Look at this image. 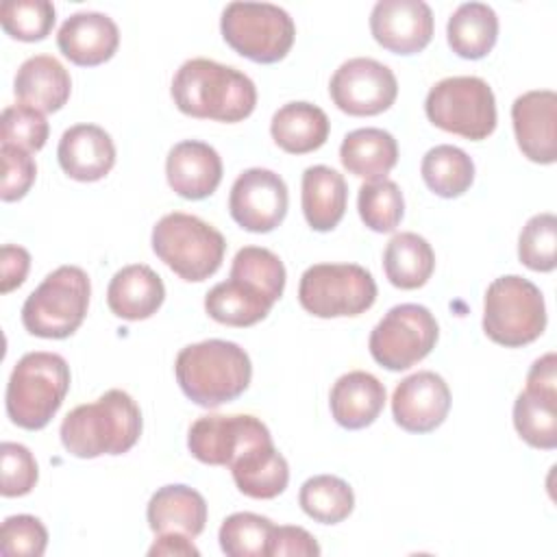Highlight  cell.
I'll use <instances>...</instances> for the list:
<instances>
[{"label": "cell", "mask_w": 557, "mask_h": 557, "mask_svg": "<svg viewBox=\"0 0 557 557\" xmlns=\"http://www.w3.org/2000/svg\"><path fill=\"white\" fill-rule=\"evenodd\" d=\"M376 300V283L359 263H315L298 285L300 307L315 318H352Z\"/></svg>", "instance_id": "10"}, {"label": "cell", "mask_w": 557, "mask_h": 557, "mask_svg": "<svg viewBox=\"0 0 557 557\" xmlns=\"http://www.w3.org/2000/svg\"><path fill=\"white\" fill-rule=\"evenodd\" d=\"M335 422L348 431L370 426L385 407V385L366 370L342 374L329 396Z\"/></svg>", "instance_id": "22"}, {"label": "cell", "mask_w": 557, "mask_h": 557, "mask_svg": "<svg viewBox=\"0 0 557 557\" xmlns=\"http://www.w3.org/2000/svg\"><path fill=\"white\" fill-rule=\"evenodd\" d=\"M370 33L394 54H416L433 39V11L422 0H379L370 13Z\"/></svg>", "instance_id": "15"}, {"label": "cell", "mask_w": 557, "mask_h": 557, "mask_svg": "<svg viewBox=\"0 0 557 557\" xmlns=\"http://www.w3.org/2000/svg\"><path fill=\"white\" fill-rule=\"evenodd\" d=\"M224 41L255 63H276L294 46L296 24L289 13L270 2H231L222 11Z\"/></svg>", "instance_id": "9"}, {"label": "cell", "mask_w": 557, "mask_h": 557, "mask_svg": "<svg viewBox=\"0 0 557 557\" xmlns=\"http://www.w3.org/2000/svg\"><path fill=\"white\" fill-rule=\"evenodd\" d=\"M446 39L461 59H483L492 52L498 39V17L483 2H463L455 9L446 24Z\"/></svg>", "instance_id": "30"}, {"label": "cell", "mask_w": 557, "mask_h": 557, "mask_svg": "<svg viewBox=\"0 0 557 557\" xmlns=\"http://www.w3.org/2000/svg\"><path fill=\"white\" fill-rule=\"evenodd\" d=\"M348 187L344 176L329 165H311L302 172V213L307 224L326 233L333 231L346 213Z\"/></svg>", "instance_id": "26"}, {"label": "cell", "mask_w": 557, "mask_h": 557, "mask_svg": "<svg viewBox=\"0 0 557 557\" xmlns=\"http://www.w3.org/2000/svg\"><path fill=\"white\" fill-rule=\"evenodd\" d=\"M170 91L181 113L200 120L235 124L257 107V87L244 72L202 57L176 70Z\"/></svg>", "instance_id": "1"}, {"label": "cell", "mask_w": 557, "mask_h": 557, "mask_svg": "<svg viewBox=\"0 0 557 557\" xmlns=\"http://www.w3.org/2000/svg\"><path fill=\"white\" fill-rule=\"evenodd\" d=\"M63 448L81 459L128 453L141 435L139 405L124 389L74 407L59 429Z\"/></svg>", "instance_id": "2"}, {"label": "cell", "mask_w": 557, "mask_h": 557, "mask_svg": "<svg viewBox=\"0 0 557 557\" xmlns=\"http://www.w3.org/2000/svg\"><path fill=\"white\" fill-rule=\"evenodd\" d=\"M440 326L435 315L416 302L392 307L372 329L368 348L372 359L392 370H407L422 361L437 344Z\"/></svg>", "instance_id": "11"}, {"label": "cell", "mask_w": 557, "mask_h": 557, "mask_svg": "<svg viewBox=\"0 0 557 557\" xmlns=\"http://www.w3.org/2000/svg\"><path fill=\"white\" fill-rule=\"evenodd\" d=\"M168 185L187 200L211 196L222 181V159L218 150L198 139H185L172 146L165 159Z\"/></svg>", "instance_id": "19"}, {"label": "cell", "mask_w": 557, "mask_h": 557, "mask_svg": "<svg viewBox=\"0 0 557 557\" xmlns=\"http://www.w3.org/2000/svg\"><path fill=\"white\" fill-rule=\"evenodd\" d=\"M148 555H176V557H198L200 550L194 546L191 537L183 533H161L154 544L148 548Z\"/></svg>", "instance_id": "47"}, {"label": "cell", "mask_w": 557, "mask_h": 557, "mask_svg": "<svg viewBox=\"0 0 557 557\" xmlns=\"http://www.w3.org/2000/svg\"><path fill=\"white\" fill-rule=\"evenodd\" d=\"M165 300L161 276L146 263H131L117 270L107 287V305L113 315L137 322L154 315Z\"/></svg>", "instance_id": "21"}, {"label": "cell", "mask_w": 557, "mask_h": 557, "mask_svg": "<svg viewBox=\"0 0 557 557\" xmlns=\"http://www.w3.org/2000/svg\"><path fill=\"white\" fill-rule=\"evenodd\" d=\"M274 522L252 511H237L224 518L218 540L228 557H268V542Z\"/></svg>", "instance_id": "35"}, {"label": "cell", "mask_w": 557, "mask_h": 557, "mask_svg": "<svg viewBox=\"0 0 557 557\" xmlns=\"http://www.w3.org/2000/svg\"><path fill=\"white\" fill-rule=\"evenodd\" d=\"M2 144L22 148L26 152H37L46 146L50 126L41 111L28 104H11L2 111Z\"/></svg>", "instance_id": "40"}, {"label": "cell", "mask_w": 557, "mask_h": 557, "mask_svg": "<svg viewBox=\"0 0 557 557\" xmlns=\"http://www.w3.org/2000/svg\"><path fill=\"white\" fill-rule=\"evenodd\" d=\"M357 209L363 224L374 233H392L405 213V200L400 187L389 181H372L359 187Z\"/></svg>", "instance_id": "36"}, {"label": "cell", "mask_w": 557, "mask_h": 557, "mask_svg": "<svg viewBox=\"0 0 557 557\" xmlns=\"http://www.w3.org/2000/svg\"><path fill=\"white\" fill-rule=\"evenodd\" d=\"M54 4L48 0H9L0 7V22L17 41H41L54 26Z\"/></svg>", "instance_id": "37"}, {"label": "cell", "mask_w": 557, "mask_h": 557, "mask_svg": "<svg viewBox=\"0 0 557 557\" xmlns=\"http://www.w3.org/2000/svg\"><path fill=\"white\" fill-rule=\"evenodd\" d=\"M331 122L326 113L311 102H287L270 122L274 144L289 154H307L324 146L329 139Z\"/></svg>", "instance_id": "28"}, {"label": "cell", "mask_w": 557, "mask_h": 557, "mask_svg": "<svg viewBox=\"0 0 557 557\" xmlns=\"http://www.w3.org/2000/svg\"><path fill=\"white\" fill-rule=\"evenodd\" d=\"M30 270V255L26 248L4 244L0 252V292L9 294L26 281Z\"/></svg>", "instance_id": "45"}, {"label": "cell", "mask_w": 557, "mask_h": 557, "mask_svg": "<svg viewBox=\"0 0 557 557\" xmlns=\"http://www.w3.org/2000/svg\"><path fill=\"white\" fill-rule=\"evenodd\" d=\"M89 276L78 265L52 270L22 305L24 329L44 339H65L78 331L89 307Z\"/></svg>", "instance_id": "6"}, {"label": "cell", "mask_w": 557, "mask_h": 557, "mask_svg": "<svg viewBox=\"0 0 557 557\" xmlns=\"http://www.w3.org/2000/svg\"><path fill=\"white\" fill-rule=\"evenodd\" d=\"M546 329V305L540 287L524 276L507 274L490 283L483 300V331L505 348L535 342Z\"/></svg>", "instance_id": "7"}, {"label": "cell", "mask_w": 557, "mask_h": 557, "mask_svg": "<svg viewBox=\"0 0 557 557\" xmlns=\"http://www.w3.org/2000/svg\"><path fill=\"white\" fill-rule=\"evenodd\" d=\"M424 113L437 128L470 141L485 139L496 128V98L479 76L437 81L426 94Z\"/></svg>", "instance_id": "8"}, {"label": "cell", "mask_w": 557, "mask_h": 557, "mask_svg": "<svg viewBox=\"0 0 557 557\" xmlns=\"http://www.w3.org/2000/svg\"><path fill=\"white\" fill-rule=\"evenodd\" d=\"M513 426L529 446L553 450L557 446V394L524 387L513 403Z\"/></svg>", "instance_id": "33"}, {"label": "cell", "mask_w": 557, "mask_h": 557, "mask_svg": "<svg viewBox=\"0 0 557 557\" xmlns=\"http://www.w3.org/2000/svg\"><path fill=\"white\" fill-rule=\"evenodd\" d=\"M274 307V300L255 283L228 276L213 285L205 296V311L211 320L226 326H252Z\"/></svg>", "instance_id": "27"}, {"label": "cell", "mask_w": 557, "mask_h": 557, "mask_svg": "<svg viewBox=\"0 0 557 557\" xmlns=\"http://www.w3.org/2000/svg\"><path fill=\"white\" fill-rule=\"evenodd\" d=\"M283 555H298V557H318L320 544L315 537L294 524H281L272 529L270 542H268V557H283Z\"/></svg>", "instance_id": "44"}, {"label": "cell", "mask_w": 557, "mask_h": 557, "mask_svg": "<svg viewBox=\"0 0 557 557\" xmlns=\"http://www.w3.org/2000/svg\"><path fill=\"white\" fill-rule=\"evenodd\" d=\"M557 218L555 213H537L527 220L518 237V259L535 272H553L557 265Z\"/></svg>", "instance_id": "39"}, {"label": "cell", "mask_w": 557, "mask_h": 557, "mask_svg": "<svg viewBox=\"0 0 557 557\" xmlns=\"http://www.w3.org/2000/svg\"><path fill=\"white\" fill-rule=\"evenodd\" d=\"M228 468L237 490L250 498H276L289 483L287 459L276 450L272 440L246 448Z\"/></svg>", "instance_id": "25"}, {"label": "cell", "mask_w": 557, "mask_h": 557, "mask_svg": "<svg viewBox=\"0 0 557 557\" xmlns=\"http://www.w3.org/2000/svg\"><path fill=\"white\" fill-rule=\"evenodd\" d=\"M48 546L44 522L28 513L9 516L0 529V553L4 557H41Z\"/></svg>", "instance_id": "41"}, {"label": "cell", "mask_w": 557, "mask_h": 557, "mask_svg": "<svg viewBox=\"0 0 557 557\" xmlns=\"http://www.w3.org/2000/svg\"><path fill=\"white\" fill-rule=\"evenodd\" d=\"M57 46L65 59L81 67H94L109 61L120 46L117 24L98 11H78L70 15L59 33Z\"/></svg>", "instance_id": "18"}, {"label": "cell", "mask_w": 557, "mask_h": 557, "mask_svg": "<svg viewBox=\"0 0 557 557\" xmlns=\"http://www.w3.org/2000/svg\"><path fill=\"white\" fill-rule=\"evenodd\" d=\"M0 457H2L0 494L4 498L26 496L39 479V468H37L33 453L24 444L2 442Z\"/></svg>", "instance_id": "42"}, {"label": "cell", "mask_w": 557, "mask_h": 557, "mask_svg": "<svg viewBox=\"0 0 557 557\" xmlns=\"http://www.w3.org/2000/svg\"><path fill=\"white\" fill-rule=\"evenodd\" d=\"M298 503L302 511L322 524H337L355 509L352 487L335 474H315L300 485Z\"/></svg>", "instance_id": "34"}, {"label": "cell", "mask_w": 557, "mask_h": 557, "mask_svg": "<svg viewBox=\"0 0 557 557\" xmlns=\"http://www.w3.org/2000/svg\"><path fill=\"white\" fill-rule=\"evenodd\" d=\"M174 374L183 394L200 407L213 409L239 398L252 379L248 352L226 339H205L181 348Z\"/></svg>", "instance_id": "3"}, {"label": "cell", "mask_w": 557, "mask_h": 557, "mask_svg": "<svg viewBox=\"0 0 557 557\" xmlns=\"http://www.w3.org/2000/svg\"><path fill=\"white\" fill-rule=\"evenodd\" d=\"M511 122L522 154L542 165L557 159V94L533 89L518 96L511 104Z\"/></svg>", "instance_id": "17"}, {"label": "cell", "mask_w": 557, "mask_h": 557, "mask_svg": "<svg viewBox=\"0 0 557 557\" xmlns=\"http://www.w3.org/2000/svg\"><path fill=\"white\" fill-rule=\"evenodd\" d=\"M2 154V187H0V198L4 202H15L28 194V189L35 183L37 176V165L30 152L7 146L2 144L0 148Z\"/></svg>", "instance_id": "43"}, {"label": "cell", "mask_w": 557, "mask_h": 557, "mask_svg": "<svg viewBox=\"0 0 557 557\" xmlns=\"http://www.w3.org/2000/svg\"><path fill=\"white\" fill-rule=\"evenodd\" d=\"M270 440L268 426L255 416L209 413L189 426L187 448L207 466H231L246 448Z\"/></svg>", "instance_id": "13"}, {"label": "cell", "mask_w": 557, "mask_h": 557, "mask_svg": "<svg viewBox=\"0 0 557 557\" xmlns=\"http://www.w3.org/2000/svg\"><path fill=\"white\" fill-rule=\"evenodd\" d=\"M527 387L557 394V357L555 352H546L544 357L535 359L529 374H527Z\"/></svg>", "instance_id": "46"}, {"label": "cell", "mask_w": 557, "mask_h": 557, "mask_svg": "<svg viewBox=\"0 0 557 557\" xmlns=\"http://www.w3.org/2000/svg\"><path fill=\"white\" fill-rule=\"evenodd\" d=\"M70 389V366L57 352H26L13 368L4 405L13 424L26 431L44 429L61 409Z\"/></svg>", "instance_id": "4"}, {"label": "cell", "mask_w": 557, "mask_h": 557, "mask_svg": "<svg viewBox=\"0 0 557 557\" xmlns=\"http://www.w3.org/2000/svg\"><path fill=\"white\" fill-rule=\"evenodd\" d=\"M420 174L426 187L440 198H459L474 181V163L457 146L442 144L422 157Z\"/></svg>", "instance_id": "32"}, {"label": "cell", "mask_w": 557, "mask_h": 557, "mask_svg": "<svg viewBox=\"0 0 557 557\" xmlns=\"http://www.w3.org/2000/svg\"><path fill=\"white\" fill-rule=\"evenodd\" d=\"M450 389L446 381L431 370L405 376L392 396L394 422L409 433H431L448 416Z\"/></svg>", "instance_id": "16"}, {"label": "cell", "mask_w": 557, "mask_h": 557, "mask_svg": "<svg viewBox=\"0 0 557 557\" xmlns=\"http://www.w3.org/2000/svg\"><path fill=\"white\" fill-rule=\"evenodd\" d=\"M154 255L183 281L200 283L213 276L226 252L224 235L209 222L172 211L163 215L152 228Z\"/></svg>", "instance_id": "5"}, {"label": "cell", "mask_w": 557, "mask_h": 557, "mask_svg": "<svg viewBox=\"0 0 557 557\" xmlns=\"http://www.w3.org/2000/svg\"><path fill=\"white\" fill-rule=\"evenodd\" d=\"M148 527L161 533H183L187 537H198L207 524V503L202 494L189 485L172 483L159 487L146 509Z\"/></svg>", "instance_id": "23"}, {"label": "cell", "mask_w": 557, "mask_h": 557, "mask_svg": "<svg viewBox=\"0 0 557 557\" xmlns=\"http://www.w3.org/2000/svg\"><path fill=\"white\" fill-rule=\"evenodd\" d=\"M289 194L285 181L265 168L244 170L228 194L231 218L250 233H270L287 215Z\"/></svg>", "instance_id": "14"}, {"label": "cell", "mask_w": 557, "mask_h": 557, "mask_svg": "<svg viewBox=\"0 0 557 557\" xmlns=\"http://www.w3.org/2000/svg\"><path fill=\"white\" fill-rule=\"evenodd\" d=\"M333 104L348 115H379L387 111L398 96L394 72L370 57L344 61L329 83Z\"/></svg>", "instance_id": "12"}, {"label": "cell", "mask_w": 557, "mask_h": 557, "mask_svg": "<svg viewBox=\"0 0 557 557\" xmlns=\"http://www.w3.org/2000/svg\"><path fill=\"white\" fill-rule=\"evenodd\" d=\"M383 270L394 287L418 289L426 285L435 270V252L422 235L396 233L385 246Z\"/></svg>", "instance_id": "31"}, {"label": "cell", "mask_w": 557, "mask_h": 557, "mask_svg": "<svg viewBox=\"0 0 557 557\" xmlns=\"http://www.w3.org/2000/svg\"><path fill=\"white\" fill-rule=\"evenodd\" d=\"M57 159L70 178L94 183L104 178L115 165V146L104 128L74 124L59 139Z\"/></svg>", "instance_id": "20"}, {"label": "cell", "mask_w": 557, "mask_h": 557, "mask_svg": "<svg viewBox=\"0 0 557 557\" xmlns=\"http://www.w3.org/2000/svg\"><path fill=\"white\" fill-rule=\"evenodd\" d=\"M13 91L22 104L41 113H54L70 100L72 78L59 59L35 54L17 67Z\"/></svg>", "instance_id": "24"}, {"label": "cell", "mask_w": 557, "mask_h": 557, "mask_svg": "<svg viewBox=\"0 0 557 557\" xmlns=\"http://www.w3.org/2000/svg\"><path fill=\"white\" fill-rule=\"evenodd\" d=\"M342 165L368 183L383 181L398 161V144L392 133L383 128L350 131L339 146Z\"/></svg>", "instance_id": "29"}, {"label": "cell", "mask_w": 557, "mask_h": 557, "mask_svg": "<svg viewBox=\"0 0 557 557\" xmlns=\"http://www.w3.org/2000/svg\"><path fill=\"white\" fill-rule=\"evenodd\" d=\"M237 278H246L255 283L259 289H263L274 302L283 296L285 292V265L268 248L261 246H244L237 250L231 263V274Z\"/></svg>", "instance_id": "38"}]
</instances>
